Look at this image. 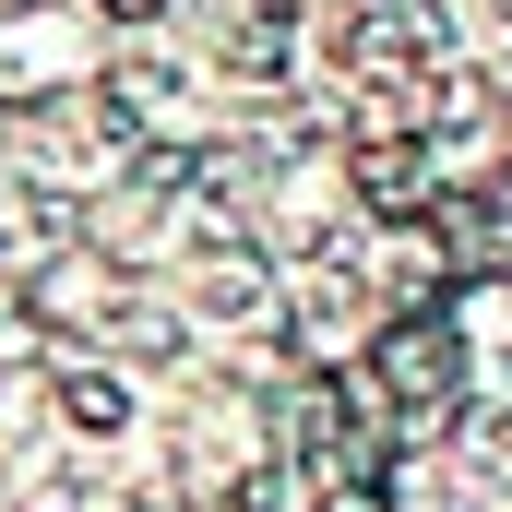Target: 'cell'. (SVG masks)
I'll use <instances>...</instances> for the list:
<instances>
[{
    "instance_id": "cell-1",
    "label": "cell",
    "mask_w": 512,
    "mask_h": 512,
    "mask_svg": "<svg viewBox=\"0 0 512 512\" xmlns=\"http://www.w3.org/2000/svg\"><path fill=\"white\" fill-rule=\"evenodd\" d=\"M48 405H60V429H84V441H120V429H131V382L96 370V358H72V370L48 382Z\"/></svg>"
},
{
    "instance_id": "cell-2",
    "label": "cell",
    "mask_w": 512,
    "mask_h": 512,
    "mask_svg": "<svg viewBox=\"0 0 512 512\" xmlns=\"http://www.w3.org/2000/svg\"><path fill=\"white\" fill-rule=\"evenodd\" d=\"M96 12H108V24H167L179 0H96Z\"/></svg>"
}]
</instances>
